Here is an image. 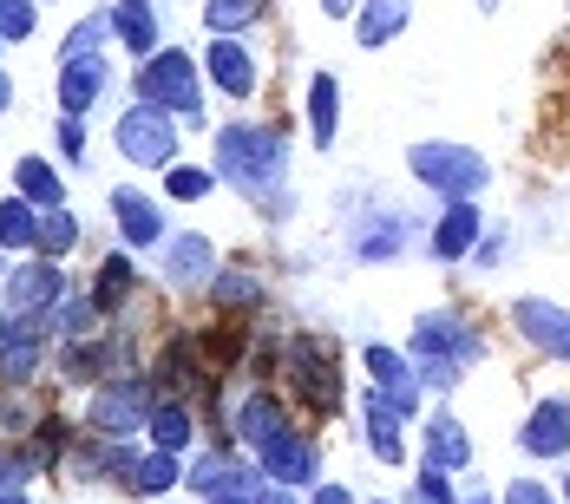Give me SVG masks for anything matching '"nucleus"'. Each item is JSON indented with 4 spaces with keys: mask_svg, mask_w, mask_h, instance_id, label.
Wrapping results in <instances>:
<instances>
[{
    "mask_svg": "<svg viewBox=\"0 0 570 504\" xmlns=\"http://www.w3.org/2000/svg\"><path fill=\"white\" fill-rule=\"evenodd\" d=\"M413 170H420L433 190H453V197H472V190L492 177L479 151H459V145H420V151H413Z\"/></svg>",
    "mask_w": 570,
    "mask_h": 504,
    "instance_id": "obj_1",
    "label": "nucleus"
},
{
    "mask_svg": "<svg viewBox=\"0 0 570 504\" xmlns=\"http://www.w3.org/2000/svg\"><path fill=\"white\" fill-rule=\"evenodd\" d=\"M512 322L524 328V340H538V347H551V354H570V315L564 308H551V302H518Z\"/></svg>",
    "mask_w": 570,
    "mask_h": 504,
    "instance_id": "obj_2",
    "label": "nucleus"
},
{
    "mask_svg": "<svg viewBox=\"0 0 570 504\" xmlns=\"http://www.w3.org/2000/svg\"><path fill=\"white\" fill-rule=\"evenodd\" d=\"M524 446L538 452V458H558V452H570V406H564V399H544V406L531 413Z\"/></svg>",
    "mask_w": 570,
    "mask_h": 504,
    "instance_id": "obj_3",
    "label": "nucleus"
},
{
    "mask_svg": "<svg viewBox=\"0 0 570 504\" xmlns=\"http://www.w3.org/2000/svg\"><path fill=\"white\" fill-rule=\"evenodd\" d=\"M145 92H151V99H171V106L190 112V106H197V99H190V59L184 53L151 59V66H145Z\"/></svg>",
    "mask_w": 570,
    "mask_h": 504,
    "instance_id": "obj_4",
    "label": "nucleus"
},
{
    "mask_svg": "<svg viewBox=\"0 0 570 504\" xmlns=\"http://www.w3.org/2000/svg\"><path fill=\"white\" fill-rule=\"evenodd\" d=\"M472 236H479V210H472V204H453L446 224L433 229V256H440V263H459V256L472 249Z\"/></svg>",
    "mask_w": 570,
    "mask_h": 504,
    "instance_id": "obj_5",
    "label": "nucleus"
},
{
    "mask_svg": "<svg viewBox=\"0 0 570 504\" xmlns=\"http://www.w3.org/2000/svg\"><path fill=\"white\" fill-rule=\"evenodd\" d=\"M210 72H217V86L236 92V99H243V92H256V59L243 53V47H229V40L210 47Z\"/></svg>",
    "mask_w": 570,
    "mask_h": 504,
    "instance_id": "obj_6",
    "label": "nucleus"
},
{
    "mask_svg": "<svg viewBox=\"0 0 570 504\" xmlns=\"http://www.w3.org/2000/svg\"><path fill=\"white\" fill-rule=\"evenodd\" d=\"M406 7H413V0H367V20H361V40H367V47H381V40H394L400 27H406Z\"/></svg>",
    "mask_w": 570,
    "mask_h": 504,
    "instance_id": "obj_7",
    "label": "nucleus"
},
{
    "mask_svg": "<svg viewBox=\"0 0 570 504\" xmlns=\"http://www.w3.org/2000/svg\"><path fill=\"white\" fill-rule=\"evenodd\" d=\"M99 79H106V72H99L92 59H72V66H66V112H86L92 92H99Z\"/></svg>",
    "mask_w": 570,
    "mask_h": 504,
    "instance_id": "obj_8",
    "label": "nucleus"
},
{
    "mask_svg": "<svg viewBox=\"0 0 570 504\" xmlns=\"http://www.w3.org/2000/svg\"><path fill=\"white\" fill-rule=\"evenodd\" d=\"M118 33H125L131 53H151V13H145V0H125L118 7Z\"/></svg>",
    "mask_w": 570,
    "mask_h": 504,
    "instance_id": "obj_9",
    "label": "nucleus"
},
{
    "mask_svg": "<svg viewBox=\"0 0 570 504\" xmlns=\"http://www.w3.org/2000/svg\"><path fill=\"white\" fill-rule=\"evenodd\" d=\"M125 151H131V158H165L171 138H165V125H138V118H131V125H125Z\"/></svg>",
    "mask_w": 570,
    "mask_h": 504,
    "instance_id": "obj_10",
    "label": "nucleus"
},
{
    "mask_svg": "<svg viewBox=\"0 0 570 504\" xmlns=\"http://www.w3.org/2000/svg\"><path fill=\"white\" fill-rule=\"evenodd\" d=\"M263 13V0H210V27L217 33H236V27H249Z\"/></svg>",
    "mask_w": 570,
    "mask_h": 504,
    "instance_id": "obj_11",
    "label": "nucleus"
},
{
    "mask_svg": "<svg viewBox=\"0 0 570 504\" xmlns=\"http://www.w3.org/2000/svg\"><path fill=\"white\" fill-rule=\"evenodd\" d=\"M335 138V79L322 72L315 79V145H328Z\"/></svg>",
    "mask_w": 570,
    "mask_h": 504,
    "instance_id": "obj_12",
    "label": "nucleus"
},
{
    "mask_svg": "<svg viewBox=\"0 0 570 504\" xmlns=\"http://www.w3.org/2000/svg\"><path fill=\"white\" fill-rule=\"evenodd\" d=\"M118 210H125V236L131 243H151L158 236V210H145L138 197H118Z\"/></svg>",
    "mask_w": 570,
    "mask_h": 504,
    "instance_id": "obj_13",
    "label": "nucleus"
},
{
    "mask_svg": "<svg viewBox=\"0 0 570 504\" xmlns=\"http://www.w3.org/2000/svg\"><path fill=\"white\" fill-rule=\"evenodd\" d=\"M465 433H459L453 419H440V426H433V458H440V465H465Z\"/></svg>",
    "mask_w": 570,
    "mask_h": 504,
    "instance_id": "obj_14",
    "label": "nucleus"
},
{
    "mask_svg": "<svg viewBox=\"0 0 570 504\" xmlns=\"http://www.w3.org/2000/svg\"><path fill=\"white\" fill-rule=\"evenodd\" d=\"M20 184H27V197H47V204H59V177L40 165V158H27V165H20Z\"/></svg>",
    "mask_w": 570,
    "mask_h": 504,
    "instance_id": "obj_15",
    "label": "nucleus"
},
{
    "mask_svg": "<svg viewBox=\"0 0 570 504\" xmlns=\"http://www.w3.org/2000/svg\"><path fill=\"white\" fill-rule=\"evenodd\" d=\"M33 236V224H27V204H7L0 210V243H27Z\"/></svg>",
    "mask_w": 570,
    "mask_h": 504,
    "instance_id": "obj_16",
    "label": "nucleus"
},
{
    "mask_svg": "<svg viewBox=\"0 0 570 504\" xmlns=\"http://www.w3.org/2000/svg\"><path fill=\"white\" fill-rule=\"evenodd\" d=\"M374 452H381V458H400V439H394V419H387V413H381V406H374Z\"/></svg>",
    "mask_w": 570,
    "mask_h": 504,
    "instance_id": "obj_17",
    "label": "nucleus"
},
{
    "mask_svg": "<svg viewBox=\"0 0 570 504\" xmlns=\"http://www.w3.org/2000/svg\"><path fill=\"white\" fill-rule=\"evenodd\" d=\"M210 190V170H177L171 177V197H204Z\"/></svg>",
    "mask_w": 570,
    "mask_h": 504,
    "instance_id": "obj_18",
    "label": "nucleus"
},
{
    "mask_svg": "<svg viewBox=\"0 0 570 504\" xmlns=\"http://www.w3.org/2000/svg\"><path fill=\"white\" fill-rule=\"evenodd\" d=\"M125 281H131V269H125V263H106V281H99V302H118V295H125Z\"/></svg>",
    "mask_w": 570,
    "mask_h": 504,
    "instance_id": "obj_19",
    "label": "nucleus"
},
{
    "mask_svg": "<svg viewBox=\"0 0 570 504\" xmlns=\"http://www.w3.org/2000/svg\"><path fill=\"white\" fill-rule=\"evenodd\" d=\"M158 439L165 446H184V413H158Z\"/></svg>",
    "mask_w": 570,
    "mask_h": 504,
    "instance_id": "obj_20",
    "label": "nucleus"
},
{
    "mask_svg": "<svg viewBox=\"0 0 570 504\" xmlns=\"http://www.w3.org/2000/svg\"><path fill=\"white\" fill-rule=\"evenodd\" d=\"M40 243H53V249H66V243H72V224H66V217H53V229H40Z\"/></svg>",
    "mask_w": 570,
    "mask_h": 504,
    "instance_id": "obj_21",
    "label": "nucleus"
},
{
    "mask_svg": "<svg viewBox=\"0 0 570 504\" xmlns=\"http://www.w3.org/2000/svg\"><path fill=\"white\" fill-rule=\"evenodd\" d=\"M505 504H551V498H544V485H512V498Z\"/></svg>",
    "mask_w": 570,
    "mask_h": 504,
    "instance_id": "obj_22",
    "label": "nucleus"
},
{
    "mask_svg": "<svg viewBox=\"0 0 570 504\" xmlns=\"http://www.w3.org/2000/svg\"><path fill=\"white\" fill-rule=\"evenodd\" d=\"M322 504H347V492H322Z\"/></svg>",
    "mask_w": 570,
    "mask_h": 504,
    "instance_id": "obj_23",
    "label": "nucleus"
},
{
    "mask_svg": "<svg viewBox=\"0 0 570 504\" xmlns=\"http://www.w3.org/2000/svg\"><path fill=\"white\" fill-rule=\"evenodd\" d=\"M347 7H354V0H328V13H347Z\"/></svg>",
    "mask_w": 570,
    "mask_h": 504,
    "instance_id": "obj_24",
    "label": "nucleus"
},
{
    "mask_svg": "<svg viewBox=\"0 0 570 504\" xmlns=\"http://www.w3.org/2000/svg\"><path fill=\"white\" fill-rule=\"evenodd\" d=\"M479 13H499V0H479Z\"/></svg>",
    "mask_w": 570,
    "mask_h": 504,
    "instance_id": "obj_25",
    "label": "nucleus"
},
{
    "mask_svg": "<svg viewBox=\"0 0 570 504\" xmlns=\"http://www.w3.org/2000/svg\"><path fill=\"white\" fill-rule=\"evenodd\" d=\"M0 106H7V79H0Z\"/></svg>",
    "mask_w": 570,
    "mask_h": 504,
    "instance_id": "obj_26",
    "label": "nucleus"
},
{
    "mask_svg": "<svg viewBox=\"0 0 570 504\" xmlns=\"http://www.w3.org/2000/svg\"><path fill=\"white\" fill-rule=\"evenodd\" d=\"M564 498H570V478H564Z\"/></svg>",
    "mask_w": 570,
    "mask_h": 504,
    "instance_id": "obj_27",
    "label": "nucleus"
}]
</instances>
